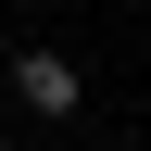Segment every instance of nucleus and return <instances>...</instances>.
<instances>
[{"label": "nucleus", "mask_w": 151, "mask_h": 151, "mask_svg": "<svg viewBox=\"0 0 151 151\" xmlns=\"http://www.w3.org/2000/svg\"><path fill=\"white\" fill-rule=\"evenodd\" d=\"M13 101H25L38 126H76V63L63 50H25V63H13Z\"/></svg>", "instance_id": "1"}]
</instances>
